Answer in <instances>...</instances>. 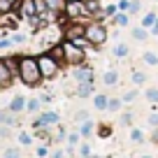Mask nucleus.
Masks as SVG:
<instances>
[{"label":"nucleus","mask_w":158,"mask_h":158,"mask_svg":"<svg viewBox=\"0 0 158 158\" xmlns=\"http://www.w3.org/2000/svg\"><path fill=\"white\" fill-rule=\"evenodd\" d=\"M19 79L26 86H30V89H35V86L42 81L37 56H19Z\"/></svg>","instance_id":"nucleus-1"},{"label":"nucleus","mask_w":158,"mask_h":158,"mask_svg":"<svg viewBox=\"0 0 158 158\" xmlns=\"http://www.w3.org/2000/svg\"><path fill=\"white\" fill-rule=\"evenodd\" d=\"M37 65H40V72H42V79H54L60 70V63L49 54V51H42L37 54Z\"/></svg>","instance_id":"nucleus-2"},{"label":"nucleus","mask_w":158,"mask_h":158,"mask_svg":"<svg viewBox=\"0 0 158 158\" xmlns=\"http://www.w3.org/2000/svg\"><path fill=\"white\" fill-rule=\"evenodd\" d=\"M86 40L91 42V47H102L107 42V28L102 21H91L86 23Z\"/></svg>","instance_id":"nucleus-3"},{"label":"nucleus","mask_w":158,"mask_h":158,"mask_svg":"<svg viewBox=\"0 0 158 158\" xmlns=\"http://www.w3.org/2000/svg\"><path fill=\"white\" fill-rule=\"evenodd\" d=\"M63 51H65V65H81L86 60V49H81V47H77L74 42H70V40H63Z\"/></svg>","instance_id":"nucleus-4"},{"label":"nucleus","mask_w":158,"mask_h":158,"mask_svg":"<svg viewBox=\"0 0 158 158\" xmlns=\"http://www.w3.org/2000/svg\"><path fill=\"white\" fill-rule=\"evenodd\" d=\"M63 14L68 16L70 21H81V19H86V16H91L89 10H86V5H84V0H79V2H65Z\"/></svg>","instance_id":"nucleus-5"},{"label":"nucleus","mask_w":158,"mask_h":158,"mask_svg":"<svg viewBox=\"0 0 158 158\" xmlns=\"http://www.w3.org/2000/svg\"><path fill=\"white\" fill-rule=\"evenodd\" d=\"M63 37L65 40H79V37H86V23L81 21H70L68 26H63Z\"/></svg>","instance_id":"nucleus-6"},{"label":"nucleus","mask_w":158,"mask_h":158,"mask_svg":"<svg viewBox=\"0 0 158 158\" xmlns=\"http://www.w3.org/2000/svg\"><path fill=\"white\" fill-rule=\"evenodd\" d=\"M14 10H16V16H19V19H30V16H37V12H35V0H21Z\"/></svg>","instance_id":"nucleus-7"},{"label":"nucleus","mask_w":158,"mask_h":158,"mask_svg":"<svg viewBox=\"0 0 158 158\" xmlns=\"http://www.w3.org/2000/svg\"><path fill=\"white\" fill-rule=\"evenodd\" d=\"M72 77L77 79L79 84H81V81H93V68H91V65H86V63H81V65H74V70H72Z\"/></svg>","instance_id":"nucleus-8"},{"label":"nucleus","mask_w":158,"mask_h":158,"mask_svg":"<svg viewBox=\"0 0 158 158\" xmlns=\"http://www.w3.org/2000/svg\"><path fill=\"white\" fill-rule=\"evenodd\" d=\"M12 79H14V72H12V68L7 65L5 58H0V89H7V86L12 84Z\"/></svg>","instance_id":"nucleus-9"},{"label":"nucleus","mask_w":158,"mask_h":158,"mask_svg":"<svg viewBox=\"0 0 158 158\" xmlns=\"http://www.w3.org/2000/svg\"><path fill=\"white\" fill-rule=\"evenodd\" d=\"M102 84H105V86H116V84H118V70H114V68L105 70V74H102Z\"/></svg>","instance_id":"nucleus-10"},{"label":"nucleus","mask_w":158,"mask_h":158,"mask_svg":"<svg viewBox=\"0 0 158 158\" xmlns=\"http://www.w3.org/2000/svg\"><path fill=\"white\" fill-rule=\"evenodd\" d=\"M7 109H10L12 114H19V112H23V109H26V98H23V95H14Z\"/></svg>","instance_id":"nucleus-11"},{"label":"nucleus","mask_w":158,"mask_h":158,"mask_svg":"<svg viewBox=\"0 0 158 158\" xmlns=\"http://www.w3.org/2000/svg\"><path fill=\"white\" fill-rule=\"evenodd\" d=\"M95 89H93V81H81V84L77 86V95L79 98H89V95H93Z\"/></svg>","instance_id":"nucleus-12"},{"label":"nucleus","mask_w":158,"mask_h":158,"mask_svg":"<svg viewBox=\"0 0 158 158\" xmlns=\"http://www.w3.org/2000/svg\"><path fill=\"white\" fill-rule=\"evenodd\" d=\"M49 54L54 56V58L58 60L60 65L65 63V51H63V42H60V44H54V47H51V49H49Z\"/></svg>","instance_id":"nucleus-13"},{"label":"nucleus","mask_w":158,"mask_h":158,"mask_svg":"<svg viewBox=\"0 0 158 158\" xmlns=\"http://www.w3.org/2000/svg\"><path fill=\"white\" fill-rule=\"evenodd\" d=\"M107 105H109V98H107V95L100 93V95H95V98H93V107L98 109V112H105V109H107Z\"/></svg>","instance_id":"nucleus-14"},{"label":"nucleus","mask_w":158,"mask_h":158,"mask_svg":"<svg viewBox=\"0 0 158 158\" xmlns=\"http://www.w3.org/2000/svg\"><path fill=\"white\" fill-rule=\"evenodd\" d=\"M156 19H158V16L153 14V12H147V14L142 16V21H139V26H142V28H147V30H151V26L156 23Z\"/></svg>","instance_id":"nucleus-15"},{"label":"nucleus","mask_w":158,"mask_h":158,"mask_svg":"<svg viewBox=\"0 0 158 158\" xmlns=\"http://www.w3.org/2000/svg\"><path fill=\"white\" fill-rule=\"evenodd\" d=\"M130 33H133V37L137 40V42H144V40H147L149 35H151V33H149L147 28H142V26H137V28H133V30H130Z\"/></svg>","instance_id":"nucleus-16"},{"label":"nucleus","mask_w":158,"mask_h":158,"mask_svg":"<svg viewBox=\"0 0 158 158\" xmlns=\"http://www.w3.org/2000/svg\"><path fill=\"white\" fill-rule=\"evenodd\" d=\"M47 5H49L51 12H56V14H63V10H65V0H47Z\"/></svg>","instance_id":"nucleus-17"},{"label":"nucleus","mask_w":158,"mask_h":158,"mask_svg":"<svg viewBox=\"0 0 158 158\" xmlns=\"http://www.w3.org/2000/svg\"><path fill=\"white\" fill-rule=\"evenodd\" d=\"M114 56H116V58H126V56L130 54V49H128V44H123V42H121V44H116L114 47V51H112Z\"/></svg>","instance_id":"nucleus-18"},{"label":"nucleus","mask_w":158,"mask_h":158,"mask_svg":"<svg viewBox=\"0 0 158 158\" xmlns=\"http://www.w3.org/2000/svg\"><path fill=\"white\" fill-rule=\"evenodd\" d=\"M40 105H42V100H40V98H30L28 102H26V112H30V114L40 112Z\"/></svg>","instance_id":"nucleus-19"},{"label":"nucleus","mask_w":158,"mask_h":158,"mask_svg":"<svg viewBox=\"0 0 158 158\" xmlns=\"http://www.w3.org/2000/svg\"><path fill=\"white\" fill-rule=\"evenodd\" d=\"M79 133H81V137H89V135L93 133V121H91V118H86L84 123H81V128H79Z\"/></svg>","instance_id":"nucleus-20"},{"label":"nucleus","mask_w":158,"mask_h":158,"mask_svg":"<svg viewBox=\"0 0 158 158\" xmlns=\"http://www.w3.org/2000/svg\"><path fill=\"white\" fill-rule=\"evenodd\" d=\"M142 60H144V63H149V65H158V56L153 54V51H144Z\"/></svg>","instance_id":"nucleus-21"},{"label":"nucleus","mask_w":158,"mask_h":158,"mask_svg":"<svg viewBox=\"0 0 158 158\" xmlns=\"http://www.w3.org/2000/svg\"><path fill=\"white\" fill-rule=\"evenodd\" d=\"M121 105H123V100H121V98H109L107 109H109V112H118V109H121Z\"/></svg>","instance_id":"nucleus-22"},{"label":"nucleus","mask_w":158,"mask_h":158,"mask_svg":"<svg viewBox=\"0 0 158 158\" xmlns=\"http://www.w3.org/2000/svg\"><path fill=\"white\" fill-rule=\"evenodd\" d=\"M79 137H81V133H70V135H68V147L74 149V147L79 144Z\"/></svg>","instance_id":"nucleus-23"},{"label":"nucleus","mask_w":158,"mask_h":158,"mask_svg":"<svg viewBox=\"0 0 158 158\" xmlns=\"http://www.w3.org/2000/svg\"><path fill=\"white\" fill-rule=\"evenodd\" d=\"M130 139H133V142H137V144H142V142H144V133H142V130H137V128H133Z\"/></svg>","instance_id":"nucleus-24"},{"label":"nucleus","mask_w":158,"mask_h":158,"mask_svg":"<svg viewBox=\"0 0 158 158\" xmlns=\"http://www.w3.org/2000/svg\"><path fill=\"white\" fill-rule=\"evenodd\" d=\"M139 10H142V2H139V0H130V5H128V14H137Z\"/></svg>","instance_id":"nucleus-25"},{"label":"nucleus","mask_w":158,"mask_h":158,"mask_svg":"<svg viewBox=\"0 0 158 158\" xmlns=\"http://www.w3.org/2000/svg\"><path fill=\"white\" fill-rule=\"evenodd\" d=\"M114 19H116V23H118V26H128V21H130V14H123V12H118V14L114 16Z\"/></svg>","instance_id":"nucleus-26"},{"label":"nucleus","mask_w":158,"mask_h":158,"mask_svg":"<svg viewBox=\"0 0 158 158\" xmlns=\"http://www.w3.org/2000/svg\"><path fill=\"white\" fill-rule=\"evenodd\" d=\"M118 14V5H107L105 7V16H116Z\"/></svg>","instance_id":"nucleus-27"},{"label":"nucleus","mask_w":158,"mask_h":158,"mask_svg":"<svg viewBox=\"0 0 158 158\" xmlns=\"http://www.w3.org/2000/svg\"><path fill=\"white\" fill-rule=\"evenodd\" d=\"M19 142H21V144H23V147H28V144H30V142H33V137H30V135H28V133H19Z\"/></svg>","instance_id":"nucleus-28"},{"label":"nucleus","mask_w":158,"mask_h":158,"mask_svg":"<svg viewBox=\"0 0 158 158\" xmlns=\"http://www.w3.org/2000/svg\"><path fill=\"white\" fill-rule=\"evenodd\" d=\"M12 42H14V44H23V42H26V35L23 33H14V35H12Z\"/></svg>","instance_id":"nucleus-29"},{"label":"nucleus","mask_w":158,"mask_h":158,"mask_svg":"<svg viewBox=\"0 0 158 158\" xmlns=\"http://www.w3.org/2000/svg\"><path fill=\"white\" fill-rule=\"evenodd\" d=\"M135 98H137V91H128V93H123L121 100H123V102H130V100H135Z\"/></svg>","instance_id":"nucleus-30"},{"label":"nucleus","mask_w":158,"mask_h":158,"mask_svg":"<svg viewBox=\"0 0 158 158\" xmlns=\"http://www.w3.org/2000/svg\"><path fill=\"white\" fill-rule=\"evenodd\" d=\"M5 158H21V153H19V149H7Z\"/></svg>","instance_id":"nucleus-31"},{"label":"nucleus","mask_w":158,"mask_h":158,"mask_svg":"<svg viewBox=\"0 0 158 158\" xmlns=\"http://www.w3.org/2000/svg\"><path fill=\"white\" fill-rule=\"evenodd\" d=\"M147 98L151 100V102H156V100H158V91L156 89H147Z\"/></svg>","instance_id":"nucleus-32"},{"label":"nucleus","mask_w":158,"mask_h":158,"mask_svg":"<svg viewBox=\"0 0 158 158\" xmlns=\"http://www.w3.org/2000/svg\"><path fill=\"white\" fill-rule=\"evenodd\" d=\"M12 44H14V42H12V40H7V37H2V40H0V49H10Z\"/></svg>","instance_id":"nucleus-33"},{"label":"nucleus","mask_w":158,"mask_h":158,"mask_svg":"<svg viewBox=\"0 0 158 158\" xmlns=\"http://www.w3.org/2000/svg\"><path fill=\"white\" fill-rule=\"evenodd\" d=\"M121 123H123V126H130V123H133V114H123V116H121Z\"/></svg>","instance_id":"nucleus-34"},{"label":"nucleus","mask_w":158,"mask_h":158,"mask_svg":"<svg viewBox=\"0 0 158 158\" xmlns=\"http://www.w3.org/2000/svg\"><path fill=\"white\" fill-rule=\"evenodd\" d=\"M133 81H135V84H142V81H144V74L142 72H133Z\"/></svg>","instance_id":"nucleus-35"},{"label":"nucleus","mask_w":158,"mask_h":158,"mask_svg":"<svg viewBox=\"0 0 158 158\" xmlns=\"http://www.w3.org/2000/svg\"><path fill=\"white\" fill-rule=\"evenodd\" d=\"M128 5H130V0H121L118 2V12H128Z\"/></svg>","instance_id":"nucleus-36"},{"label":"nucleus","mask_w":158,"mask_h":158,"mask_svg":"<svg viewBox=\"0 0 158 158\" xmlns=\"http://www.w3.org/2000/svg\"><path fill=\"white\" fill-rule=\"evenodd\" d=\"M79 151H81V156H91V144H81Z\"/></svg>","instance_id":"nucleus-37"},{"label":"nucleus","mask_w":158,"mask_h":158,"mask_svg":"<svg viewBox=\"0 0 158 158\" xmlns=\"http://www.w3.org/2000/svg\"><path fill=\"white\" fill-rule=\"evenodd\" d=\"M149 126L158 128V114H151V116H149Z\"/></svg>","instance_id":"nucleus-38"},{"label":"nucleus","mask_w":158,"mask_h":158,"mask_svg":"<svg viewBox=\"0 0 158 158\" xmlns=\"http://www.w3.org/2000/svg\"><path fill=\"white\" fill-rule=\"evenodd\" d=\"M37 156L44 158V156H47V147H40V149H37Z\"/></svg>","instance_id":"nucleus-39"},{"label":"nucleus","mask_w":158,"mask_h":158,"mask_svg":"<svg viewBox=\"0 0 158 158\" xmlns=\"http://www.w3.org/2000/svg\"><path fill=\"white\" fill-rule=\"evenodd\" d=\"M149 33H151V35H158V19H156V23L151 26V30H149Z\"/></svg>","instance_id":"nucleus-40"},{"label":"nucleus","mask_w":158,"mask_h":158,"mask_svg":"<svg viewBox=\"0 0 158 158\" xmlns=\"http://www.w3.org/2000/svg\"><path fill=\"white\" fill-rule=\"evenodd\" d=\"M109 133H112V130H109V128H100V137H107Z\"/></svg>","instance_id":"nucleus-41"},{"label":"nucleus","mask_w":158,"mask_h":158,"mask_svg":"<svg viewBox=\"0 0 158 158\" xmlns=\"http://www.w3.org/2000/svg\"><path fill=\"white\" fill-rule=\"evenodd\" d=\"M51 158H63V151H54V156Z\"/></svg>","instance_id":"nucleus-42"},{"label":"nucleus","mask_w":158,"mask_h":158,"mask_svg":"<svg viewBox=\"0 0 158 158\" xmlns=\"http://www.w3.org/2000/svg\"><path fill=\"white\" fill-rule=\"evenodd\" d=\"M10 2H12V5H14V7H16V5H19V2H21V0H10Z\"/></svg>","instance_id":"nucleus-43"},{"label":"nucleus","mask_w":158,"mask_h":158,"mask_svg":"<svg viewBox=\"0 0 158 158\" xmlns=\"http://www.w3.org/2000/svg\"><path fill=\"white\" fill-rule=\"evenodd\" d=\"M81 158H100V156H81Z\"/></svg>","instance_id":"nucleus-44"},{"label":"nucleus","mask_w":158,"mask_h":158,"mask_svg":"<svg viewBox=\"0 0 158 158\" xmlns=\"http://www.w3.org/2000/svg\"><path fill=\"white\" fill-rule=\"evenodd\" d=\"M65 2H79V0H65Z\"/></svg>","instance_id":"nucleus-45"},{"label":"nucleus","mask_w":158,"mask_h":158,"mask_svg":"<svg viewBox=\"0 0 158 158\" xmlns=\"http://www.w3.org/2000/svg\"><path fill=\"white\" fill-rule=\"evenodd\" d=\"M139 158H151V156H139Z\"/></svg>","instance_id":"nucleus-46"}]
</instances>
